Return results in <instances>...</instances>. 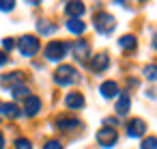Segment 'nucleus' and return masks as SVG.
<instances>
[{"label":"nucleus","instance_id":"f257e3e1","mask_svg":"<svg viewBox=\"0 0 157 149\" xmlns=\"http://www.w3.org/2000/svg\"><path fill=\"white\" fill-rule=\"evenodd\" d=\"M75 80H78V71H75V67H71V65H60V67L54 71V82L60 84V87L73 84Z\"/></svg>","mask_w":157,"mask_h":149},{"label":"nucleus","instance_id":"f03ea898","mask_svg":"<svg viewBox=\"0 0 157 149\" xmlns=\"http://www.w3.org/2000/svg\"><path fill=\"white\" fill-rule=\"evenodd\" d=\"M17 48H20V54H22V56H35V54L39 52L41 43H39V39H37L35 35H24V37L17 41Z\"/></svg>","mask_w":157,"mask_h":149},{"label":"nucleus","instance_id":"7ed1b4c3","mask_svg":"<svg viewBox=\"0 0 157 149\" xmlns=\"http://www.w3.org/2000/svg\"><path fill=\"white\" fill-rule=\"evenodd\" d=\"M93 22H95V28H97L101 35H110V33L114 30V26H116V20H114L110 13H105V11H99Z\"/></svg>","mask_w":157,"mask_h":149},{"label":"nucleus","instance_id":"20e7f679","mask_svg":"<svg viewBox=\"0 0 157 149\" xmlns=\"http://www.w3.org/2000/svg\"><path fill=\"white\" fill-rule=\"evenodd\" d=\"M67 50H69V46H67L65 41H50V43L45 46V58L52 61V63H56V61L65 58Z\"/></svg>","mask_w":157,"mask_h":149},{"label":"nucleus","instance_id":"39448f33","mask_svg":"<svg viewBox=\"0 0 157 149\" xmlns=\"http://www.w3.org/2000/svg\"><path fill=\"white\" fill-rule=\"evenodd\" d=\"M116 140H118V134H116L114 127H101V130L97 132V143H99L101 147H105V149L114 147Z\"/></svg>","mask_w":157,"mask_h":149},{"label":"nucleus","instance_id":"423d86ee","mask_svg":"<svg viewBox=\"0 0 157 149\" xmlns=\"http://www.w3.org/2000/svg\"><path fill=\"white\" fill-rule=\"evenodd\" d=\"M71 50H73V56H75L80 63H86V61H88V56H90V43H88V41H84V39L75 41Z\"/></svg>","mask_w":157,"mask_h":149},{"label":"nucleus","instance_id":"0eeeda50","mask_svg":"<svg viewBox=\"0 0 157 149\" xmlns=\"http://www.w3.org/2000/svg\"><path fill=\"white\" fill-rule=\"evenodd\" d=\"M144 132H146V123L142 119H131L127 123V136L129 138H140Z\"/></svg>","mask_w":157,"mask_h":149},{"label":"nucleus","instance_id":"6e6552de","mask_svg":"<svg viewBox=\"0 0 157 149\" xmlns=\"http://www.w3.org/2000/svg\"><path fill=\"white\" fill-rule=\"evenodd\" d=\"M39 110H41V99L37 95H28L24 99V112L28 117H35V115H39Z\"/></svg>","mask_w":157,"mask_h":149},{"label":"nucleus","instance_id":"1a4fd4ad","mask_svg":"<svg viewBox=\"0 0 157 149\" xmlns=\"http://www.w3.org/2000/svg\"><path fill=\"white\" fill-rule=\"evenodd\" d=\"M0 82H2V87L15 89V87H20V84L24 82V74H22V71H11V74H7V76L0 78Z\"/></svg>","mask_w":157,"mask_h":149},{"label":"nucleus","instance_id":"9d476101","mask_svg":"<svg viewBox=\"0 0 157 149\" xmlns=\"http://www.w3.org/2000/svg\"><path fill=\"white\" fill-rule=\"evenodd\" d=\"M88 65H90V69H93L95 74H99V71H103V69L110 65V58H108V54H103V52H101V54H97L95 58H90V63H88Z\"/></svg>","mask_w":157,"mask_h":149},{"label":"nucleus","instance_id":"9b49d317","mask_svg":"<svg viewBox=\"0 0 157 149\" xmlns=\"http://www.w3.org/2000/svg\"><path fill=\"white\" fill-rule=\"evenodd\" d=\"M65 104H67V108H71V110H80V108L84 106V95H82V93H69V95L65 97Z\"/></svg>","mask_w":157,"mask_h":149},{"label":"nucleus","instance_id":"f8f14e48","mask_svg":"<svg viewBox=\"0 0 157 149\" xmlns=\"http://www.w3.org/2000/svg\"><path fill=\"white\" fill-rule=\"evenodd\" d=\"M129 108H131V97L127 95V93H123V95H118V102H116V115H121V117H125L127 112H129Z\"/></svg>","mask_w":157,"mask_h":149},{"label":"nucleus","instance_id":"ddd939ff","mask_svg":"<svg viewBox=\"0 0 157 149\" xmlns=\"http://www.w3.org/2000/svg\"><path fill=\"white\" fill-rule=\"evenodd\" d=\"M56 125L58 130H73V127H80V121L75 117H69V115H63L56 119Z\"/></svg>","mask_w":157,"mask_h":149},{"label":"nucleus","instance_id":"4468645a","mask_svg":"<svg viewBox=\"0 0 157 149\" xmlns=\"http://www.w3.org/2000/svg\"><path fill=\"white\" fill-rule=\"evenodd\" d=\"M0 115H2V117H9V119H15V117H20L22 112H20V108H17L15 104H11V102H0Z\"/></svg>","mask_w":157,"mask_h":149},{"label":"nucleus","instance_id":"2eb2a0df","mask_svg":"<svg viewBox=\"0 0 157 149\" xmlns=\"http://www.w3.org/2000/svg\"><path fill=\"white\" fill-rule=\"evenodd\" d=\"M99 91H101L103 97L110 99V97H116V95H118V84H116L114 80H105V82L99 87Z\"/></svg>","mask_w":157,"mask_h":149},{"label":"nucleus","instance_id":"dca6fc26","mask_svg":"<svg viewBox=\"0 0 157 149\" xmlns=\"http://www.w3.org/2000/svg\"><path fill=\"white\" fill-rule=\"evenodd\" d=\"M67 30L73 33V35H82V33L86 30V24H84L82 20H78V18H69V22H67Z\"/></svg>","mask_w":157,"mask_h":149},{"label":"nucleus","instance_id":"f3484780","mask_svg":"<svg viewBox=\"0 0 157 149\" xmlns=\"http://www.w3.org/2000/svg\"><path fill=\"white\" fill-rule=\"evenodd\" d=\"M65 11H67L71 18H78V20H80V15L86 11V7H84V2H67Z\"/></svg>","mask_w":157,"mask_h":149},{"label":"nucleus","instance_id":"a211bd4d","mask_svg":"<svg viewBox=\"0 0 157 149\" xmlns=\"http://www.w3.org/2000/svg\"><path fill=\"white\" fill-rule=\"evenodd\" d=\"M118 46L123 48V50H136V46H138V41H136V37L133 35H123L121 39H118Z\"/></svg>","mask_w":157,"mask_h":149},{"label":"nucleus","instance_id":"6ab92c4d","mask_svg":"<svg viewBox=\"0 0 157 149\" xmlns=\"http://www.w3.org/2000/svg\"><path fill=\"white\" fill-rule=\"evenodd\" d=\"M37 28H39V33H41V35H50V33H54V30H56V26H54V24H50V22H45V20H41V22L37 24Z\"/></svg>","mask_w":157,"mask_h":149},{"label":"nucleus","instance_id":"aec40b11","mask_svg":"<svg viewBox=\"0 0 157 149\" xmlns=\"http://www.w3.org/2000/svg\"><path fill=\"white\" fill-rule=\"evenodd\" d=\"M142 74L146 76V80H157V65H146Z\"/></svg>","mask_w":157,"mask_h":149},{"label":"nucleus","instance_id":"412c9836","mask_svg":"<svg viewBox=\"0 0 157 149\" xmlns=\"http://www.w3.org/2000/svg\"><path fill=\"white\" fill-rule=\"evenodd\" d=\"M142 149H157V136H148L142 140Z\"/></svg>","mask_w":157,"mask_h":149},{"label":"nucleus","instance_id":"4be33fe9","mask_svg":"<svg viewBox=\"0 0 157 149\" xmlns=\"http://www.w3.org/2000/svg\"><path fill=\"white\" fill-rule=\"evenodd\" d=\"M28 93H30V91H28L24 84H20V87H15V89H13V97H24V99H26V97H28Z\"/></svg>","mask_w":157,"mask_h":149},{"label":"nucleus","instance_id":"5701e85b","mask_svg":"<svg viewBox=\"0 0 157 149\" xmlns=\"http://www.w3.org/2000/svg\"><path fill=\"white\" fill-rule=\"evenodd\" d=\"M15 149H33V143L28 138H17L15 140Z\"/></svg>","mask_w":157,"mask_h":149},{"label":"nucleus","instance_id":"b1692460","mask_svg":"<svg viewBox=\"0 0 157 149\" xmlns=\"http://www.w3.org/2000/svg\"><path fill=\"white\" fill-rule=\"evenodd\" d=\"M13 7H15L13 0H9V2H2V0H0V11H13Z\"/></svg>","mask_w":157,"mask_h":149},{"label":"nucleus","instance_id":"393cba45","mask_svg":"<svg viewBox=\"0 0 157 149\" xmlns=\"http://www.w3.org/2000/svg\"><path fill=\"white\" fill-rule=\"evenodd\" d=\"M43 149H63V145H60L58 140H48V143L43 145Z\"/></svg>","mask_w":157,"mask_h":149},{"label":"nucleus","instance_id":"a878e982","mask_svg":"<svg viewBox=\"0 0 157 149\" xmlns=\"http://www.w3.org/2000/svg\"><path fill=\"white\" fill-rule=\"evenodd\" d=\"M15 46V39H11V37H7V39H2V48L5 50H11Z\"/></svg>","mask_w":157,"mask_h":149},{"label":"nucleus","instance_id":"bb28decb","mask_svg":"<svg viewBox=\"0 0 157 149\" xmlns=\"http://www.w3.org/2000/svg\"><path fill=\"white\" fill-rule=\"evenodd\" d=\"M7 61H9V56H7L2 50H0V67H2V65H7Z\"/></svg>","mask_w":157,"mask_h":149},{"label":"nucleus","instance_id":"cd10ccee","mask_svg":"<svg viewBox=\"0 0 157 149\" xmlns=\"http://www.w3.org/2000/svg\"><path fill=\"white\" fill-rule=\"evenodd\" d=\"M0 149H5V134L0 132Z\"/></svg>","mask_w":157,"mask_h":149},{"label":"nucleus","instance_id":"c85d7f7f","mask_svg":"<svg viewBox=\"0 0 157 149\" xmlns=\"http://www.w3.org/2000/svg\"><path fill=\"white\" fill-rule=\"evenodd\" d=\"M153 48L157 50V33H155V37H153Z\"/></svg>","mask_w":157,"mask_h":149}]
</instances>
